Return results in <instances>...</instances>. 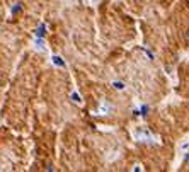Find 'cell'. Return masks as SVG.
<instances>
[{"label":"cell","instance_id":"6da1fadb","mask_svg":"<svg viewBox=\"0 0 189 172\" xmlns=\"http://www.w3.org/2000/svg\"><path fill=\"white\" fill-rule=\"evenodd\" d=\"M135 138L138 142H152L153 136H152V133L148 130H145V128H138L135 130Z\"/></svg>","mask_w":189,"mask_h":172},{"label":"cell","instance_id":"7a4b0ae2","mask_svg":"<svg viewBox=\"0 0 189 172\" xmlns=\"http://www.w3.org/2000/svg\"><path fill=\"white\" fill-rule=\"evenodd\" d=\"M114 111V106L111 102H108V101H101V104H99V109H97V112L101 114V116H108V114H111Z\"/></svg>","mask_w":189,"mask_h":172}]
</instances>
